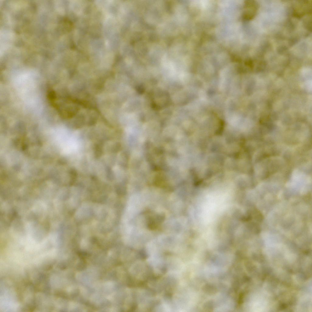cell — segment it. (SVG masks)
<instances>
[{
	"label": "cell",
	"mask_w": 312,
	"mask_h": 312,
	"mask_svg": "<svg viewBox=\"0 0 312 312\" xmlns=\"http://www.w3.org/2000/svg\"><path fill=\"white\" fill-rule=\"evenodd\" d=\"M246 5V7L248 8L246 9L247 10V13L246 15V17L251 19L254 16L256 12L257 8V5L255 2L251 1L250 2H247Z\"/></svg>",
	"instance_id": "1"
}]
</instances>
